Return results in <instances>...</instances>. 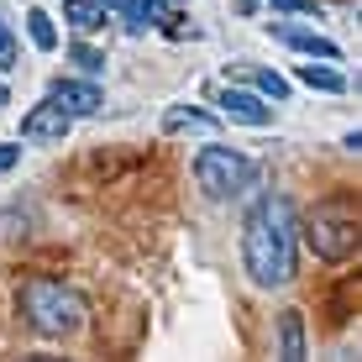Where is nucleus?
Instances as JSON below:
<instances>
[{
  "mask_svg": "<svg viewBox=\"0 0 362 362\" xmlns=\"http://www.w3.org/2000/svg\"><path fill=\"white\" fill-rule=\"evenodd\" d=\"M194 179L210 199H236L257 184V163L247 153H236V147H205L194 158Z\"/></svg>",
  "mask_w": 362,
  "mask_h": 362,
  "instance_id": "nucleus-4",
  "label": "nucleus"
},
{
  "mask_svg": "<svg viewBox=\"0 0 362 362\" xmlns=\"http://www.w3.org/2000/svg\"><path fill=\"white\" fill-rule=\"evenodd\" d=\"M279 346H284V357H289V362L305 357V320H299V310H284V320H279Z\"/></svg>",
  "mask_w": 362,
  "mask_h": 362,
  "instance_id": "nucleus-12",
  "label": "nucleus"
},
{
  "mask_svg": "<svg viewBox=\"0 0 362 362\" xmlns=\"http://www.w3.org/2000/svg\"><path fill=\"white\" fill-rule=\"evenodd\" d=\"M69 58H74V64H79L84 74H100V69H105V53H100V47H90V42H74V47H69Z\"/></svg>",
  "mask_w": 362,
  "mask_h": 362,
  "instance_id": "nucleus-16",
  "label": "nucleus"
},
{
  "mask_svg": "<svg viewBox=\"0 0 362 362\" xmlns=\"http://www.w3.org/2000/svg\"><path fill=\"white\" fill-rule=\"evenodd\" d=\"M168 6H173V0H121V27H127L132 37H142V32L163 27Z\"/></svg>",
  "mask_w": 362,
  "mask_h": 362,
  "instance_id": "nucleus-9",
  "label": "nucleus"
},
{
  "mask_svg": "<svg viewBox=\"0 0 362 362\" xmlns=\"http://www.w3.org/2000/svg\"><path fill=\"white\" fill-rule=\"evenodd\" d=\"M221 110H226L231 121H242V127H273V105L257 90H221Z\"/></svg>",
  "mask_w": 362,
  "mask_h": 362,
  "instance_id": "nucleus-6",
  "label": "nucleus"
},
{
  "mask_svg": "<svg viewBox=\"0 0 362 362\" xmlns=\"http://www.w3.org/2000/svg\"><path fill=\"white\" fill-rule=\"evenodd\" d=\"M294 231H299V221H294L289 194L257 199V210L242 226V263L257 289H284L294 279Z\"/></svg>",
  "mask_w": 362,
  "mask_h": 362,
  "instance_id": "nucleus-1",
  "label": "nucleus"
},
{
  "mask_svg": "<svg viewBox=\"0 0 362 362\" xmlns=\"http://www.w3.org/2000/svg\"><path fill=\"white\" fill-rule=\"evenodd\" d=\"M21 315L37 336H74L84 326V299L58 279H27L21 284Z\"/></svg>",
  "mask_w": 362,
  "mask_h": 362,
  "instance_id": "nucleus-2",
  "label": "nucleus"
},
{
  "mask_svg": "<svg viewBox=\"0 0 362 362\" xmlns=\"http://www.w3.org/2000/svg\"><path fill=\"white\" fill-rule=\"evenodd\" d=\"M16 37H11V27H6V21H0V74H6V69H16Z\"/></svg>",
  "mask_w": 362,
  "mask_h": 362,
  "instance_id": "nucleus-17",
  "label": "nucleus"
},
{
  "mask_svg": "<svg viewBox=\"0 0 362 362\" xmlns=\"http://www.w3.org/2000/svg\"><path fill=\"white\" fill-rule=\"evenodd\" d=\"M0 105H6V84H0Z\"/></svg>",
  "mask_w": 362,
  "mask_h": 362,
  "instance_id": "nucleus-21",
  "label": "nucleus"
},
{
  "mask_svg": "<svg viewBox=\"0 0 362 362\" xmlns=\"http://www.w3.org/2000/svg\"><path fill=\"white\" fill-rule=\"evenodd\" d=\"M74 127V116L64 105H53V100H42V105H32L27 116H21V136L27 142H64Z\"/></svg>",
  "mask_w": 362,
  "mask_h": 362,
  "instance_id": "nucleus-5",
  "label": "nucleus"
},
{
  "mask_svg": "<svg viewBox=\"0 0 362 362\" xmlns=\"http://www.w3.org/2000/svg\"><path fill=\"white\" fill-rule=\"evenodd\" d=\"M294 79L305 84V90H320V95H341V90H346L341 74H336V69H320V64H299Z\"/></svg>",
  "mask_w": 362,
  "mask_h": 362,
  "instance_id": "nucleus-10",
  "label": "nucleus"
},
{
  "mask_svg": "<svg viewBox=\"0 0 362 362\" xmlns=\"http://www.w3.org/2000/svg\"><path fill=\"white\" fill-rule=\"evenodd\" d=\"M95 6H100V11H121V0H95Z\"/></svg>",
  "mask_w": 362,
  "mask_h": 362,
  "instance_id": "nucleus-20",
  "label": "nucleus"
},
{
  "mask_svg": "<svg viewBox=\"0 0 362 362\" xmlns=\"http://www.w3.org/2000/svg\"><path fill=\"white\" fill-rule=\"evenodd\" d=\"M163 132H216V116L189 110V105H173L168 116H163Z\"/></svg>",
  "mask_w": 362,
  "mask_h": 362,
  "instance_id": "nucleus-13",
  "label": "nucleus"
},
{
  "mask_svg": "<svg viewBox=\"0 0 362 362\" xmlns=\"http://www.w3.org/2000/svg\"><path fill=\"white\" fill-rule=\"evenodd\" d=\"M16 158H21V147H11V142H0V173H6V168H16Z\"/></svg>",
  "mask_w": 362,
  "mask_h": 362,
  "instance_id": "nucleus-18",
  "label": "nucleus"
},
{
  "mask_svg": "<svg viewBox=\"0 0 362 362\" xmlns=\"http://www.w3.org/2000/svg\"><path fill=\"white\" fill-rule=\"evenodd\" d=\"M64 21L74 32H100L105 27V11H100L95 0H64Z\"/></svg>",
  "mask_w": 362,
  "mask_h": 362,
  "instance_id": "nucleus-11",
  "label": "nucleus"
},
{
  "mask_svg": "<svg viewBox=\"0 0 362 362\" xmlns=\"http://www.w3.org/2000/svg\"><path fill=\"white\" fill-rule=\"evenodd\" d=\"M252 90L263 95V100H279V105H284V100H289V79H284V74H273V69H257V74H252Z\"/></svg>",
  "mask_w": 362,
  "mask_h": 362,
  "instance_id": "nucleus-15",
  "label": "nucleus"
},
{
  "mask_svg": "<svg viewBox=\"0 0 362 362\" xmlns=\"http://www.w3.org/2000/svg\"><path fill=\"white\" fill-rule=\"evenodd\" d=\"M27 37H32L37 53H53V47H58V27H53V16H47V11H27Z\"/></svg>",
  "mask_w": 362,
  "mask_h": 362,
  "instance_id": "nucleus-14",
  "label": "nucleus"
},
{
  "mask_svg": "<svg viewBox=\"0 0 362 362\" xmlns=\"http://www.w3.org/2000/svg\"><path fill=\"white\" fill-rule=\"evenodd\" d=\"M299 231H305V242L315 247V257H326V263L352 257L357 252V210H352V199H326V205H315Z\"/></svg>",
  "mask_w": 362,
  "mask_h": 362,
  "instance_id": "nucleus-3",
  "label": "nucleus"
},
{
  "mask_svg": "<svg viewBox=\"0 0 362 362\" xmlns=\"http://www.w3.org/2000/svg\"><path fill=\"white\" fill-rule=\"evenodd\" d=\"M273 37L289 42L294 53H305V58H326V64L341 58V47H336L331 37H320V32H310V27H294V21H273Z\"/></svg>",
  "mask_w": 362,
  "mask_h": 362,
  "instance_id": "nucleus-7",
  "label": "nucleus"
},
{
  "mask_svg": "<svg viewBox=\"0 0 362 362\" xmlns=\"http://www.w3.org/2000/svg\"><path fill=\"white\" fill-rule=\"evenodd\" d=\"M47 100H53V105H64L69 116H95V110L105 105V95H100L95 84H84V79H58L53 90H47Z\"/></svg>",
  "mask_w": 362,
  "mask_h": 362,
  "instance_id": "nucleus-8",
  "label": "nucleus"
},
{
  "mask_svg": "<svg viewBox=\"0 0 362 362\" xmlns=\"http://www.w3.org/2000/svg\"><path fill=\"white\" fill-rule=\"evenodd\" d=\"M279 11H315V0H273Z\"/></svg>",
  "mask_w": 362,
  "mask_h": 362,
  "instance_id": "nucleus-19",
  "label": "nucleus"
}]
</instances>
